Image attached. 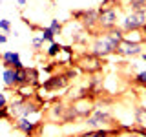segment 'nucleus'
Masks as SVG:
<instances>
[{
    "label": "nucleus",
    "instance_id": "nucleus-1",
    "mask_svg": "<svg viewBox=\"0 0 146 137\" xmlns=\"http://www.w3.org/2000/svg\"><path fill=\"white\" fill-rule=\"evenodd\" d=\"M122 40H124V31L121 27H113V29L106 31L102 37H95L90 53L95 55L97 59L108 57L111 53H117V49H119Z\"/></svg>",
    "mask_w": 146,
    "mask_h": 137
},
{
    "label": "nucleus",
    "instance_id": "nucleus-2",
    "mask_svg": "<svg viewBox=\"0 0 146 137\" xmlns=\"http://www.w3.org/2000/svg\"><path fill=\"white\" fill-rule=\"evenodd\" d=\"M7 110H9V117L22 119V117L33 115V113H38L40 104H36L35 100H31V99H22L20 95H17V97H13L11 102L7 104Z\"/></svg>",
    "mask_w": 146,
    "mask_h": 137
},
{
    "label": "nucleus",
    "instance_id": "nucleus-3",
    "mask_svg": "<svg viewBox=\"0 0 146 137\" xmlns=\"http://www.w3.org/2000/svg\"><path fill=\"white\" fill-rule=\"evenodd\" d=\"M84 124L90 128V130H97V128H106L110 124H113L111 122V113L108 112L106 108H97V110H93V113L88 117V119H84Z\"/></svg>",
    "mask_w": 146,
    "mask_h": 137
},
{
    "label": "nucleus",
    "instance_id": "nucleus-4",
    "mask_svg": "<svg viewBox=\"0 0 146 137\" xmlns=\"http://www.w3.org/2000/svg\"><path fill=\"white\" fill-rule=\"evenodd\" d=\"M121 29L124 33L146 29V13H128L121 20Z\"/></svg>",
    "mask_w": 146,
    "mask_h": 137
},
{
    "label": "nucleus",
    "instance_id": "nucleus-5",
    "mask_svg": "<svg viewBox=\"0 0 146 137\" xmlns=\"http://www.w3.org/2000/svg\"><path fill=\"white\" fill-rule=\"evenodd\" d=\"M117 22H119V11L115 7L99 9V27H102L104 31H110L113 27H117Z\"/></svg>",
    "mask_w": 146,
    "mask_h": 137
},
{
    "label": "nucleus",
    "instance_id": "nucleus-6",
    "mask_svg": "<svg viewBox=\"0 0 146 137\" xmlns=\"http://www.w3.org/2000/svg\"><path fill=\"white\" fill-rule=\"evenodd\" d=\"M73 17L80 20V26L86 31H91L99 26V11L95 9H82V11H75Z\"/></svg>",
    "mask_w": 146,
    "mask_h": 137
},
{
    "label": "nucleus",
    "instance_id": "nucleus-7",
    "mask_svg": "<svg viewBox=\"0 0 146 137\" xmlns=\"http://www.w3.org/2000/svg\"><path fill=\"white\" fill-rule=\"evenodd\" d=\"M143 51H144L143 44L135 42V40H130V39H126V37H124V40L121 42V46H119V49H117V53L122 55V57H139Z\"/></svg>",
    "mask_w": 146,
    "mask_h": 137
},
{
    "label": "nucleus",
    "instance_id": "nucleus-8",
    "mask_svg": "<svg viewBox=\"0 0 146 137\" xmlns=\"http://www.w3.org/2000/svg\"><path fill=\"white\" fill-rule=\"evenodd\" d=\"M36 128H38V122L29 121V117H22V119H17L15 121V130L20 132V134L26 135V137H33Z\"/></svg>",
    "mask_w": 146,
    "mask_h": 137
},
{
    "label": "nucleus",
    "instance_id": "nucleus-9",
    "mask_svg": "<svg viewBox=\"0 0 146 137\" xmlns=\"http://www.w3.org/2000/svg\"><path fill=\"white\" fill-rule=\"evenodd\" d=\"M0 61H2L4 68H13V70H22L24 68V62L20 61L18 51H4L0 55Z\"/></svg>",
    "mask_w": 146,
    "mask_h": 137
},
{
    "label": "nucleus",
    "instance_id": "nucleus-10",
    "mask_svg": "<svg viewBox=\"0 0 146 137\" xmlns=\"http://www.w3.org/2000/svg\"><path fill=\"white\" fill-rule=\"evenodd\" d=\"M73 108H75V113L79 119H88L91 113H93V106L88 102V100H77V102H73Z\"/></svg>",
    "mask_w": 146,
    "mask_h": 137
},
{
    "label": "nucleus",
    "instance_id": "nucleus-11",
    "mask_svg": "<svg viewBox=\"0 0 146 137\" xmlns=\"http://www.w3.org/2000/svg\"><path fill=\"white\" fill-rule=\"evenodd\" d=\"M66 84H68V77H66V75L51 77V79H48V80L44 82V90H51V91H55V90L64 88Z\"/></svg>",
    "mask_w": 146,
    "mask_h": 137
},
{
    "label": "nucleus",
    "instance_id": "nucleus-12",
    "mask_svg": "<svg viewBox=\"0 0 146 137\" xmlns=\"http://www.w3.org/2000/svg\"><path fill=\"white\" fill-rule=\"evenodd\" d=\"M2 80H4V86H6V88H17V70H13V68H4Z\"/></svg>",
    "mask_w": 146,
    "mask_h": 137
},
{
    "label": "nucleus",
    "instance_id": "nucleus-13",
    "mask_svg": "<svg viewBox=\"0 0 146 137\" xmlns=\"http://www.w3.org/2000/svg\"><path fill=\"white\" fill-rule=\"evenodd\" d=\"M80 66L84 68V70H88V71H97L99 68H100V59H97L95 55H88V57H84L80 61Z\"/></svg>",
    "mask_w": 146,
    "mask_h": 137
},
{
    "label": "nucleus",
    "instance_id": "nucleus-14",
    "mask_svg": "<svg viewBox=\"0 0 146 137\" xmlns=\"http://www.w3.org/2000/svg\"><path fill=\"white\" fill-rule=\"evenodd\" d=\"M115 134H117V128H97V130H90L86 134H82L80 137H110Z\"/></svg>",
    "mask_w": 146,
    "mask_h": 137
},
{
    "label": "nucleus",
    "instance_id": "nucleus-15",
    "mask_svg": "<svg viewBox=\"0 0 146 137\" xmlns=\"http://www.w3.org/2000/svg\"><path fill=\"white\" fill-rule=\"evenodd\" d=\"M66 112H68V106L64 102H57L55 106L51 108V117L53 119H60L64 122V119H66Z\"/></svg>",
    "mask_w": 146,
    "mask_h": 137
},
{
    "label": "nucleus",
    "instance_id": "nucleus-16",
    "mask_svg": "<svg viewBox=\"0 0 146 137\" xmlns=\"http://www.w3.org/2000/svg\"><path fill=\"white\" fill-rule=\"evenodd\" d=\"M60 51H62V44L55 40V42H51V44H49V48L46 49V55H48L49 59H55V57L60 55Z\"/></svg>",
    "mask_w": 146,
    "mask_h": 137
},
{
    "label": "nucleus",
    "instance_id": "nucleus-17",
    "mask_svg": "<svg viewBox=\"0 0 146 137\" xmlns=\"http://www.w3.org/2000/svg\"><path fill=\"white\" fill-rule=\"evenodd\" d=\"M40 39H42V42H55V33L51 29H49V27H42V31H40Z\"/></svg>",
    "mask_w": 146,
    "mask_h": 137
},
{
    "label": "nucleus",
    "instance_id": "nucleus-18",
    "mask_svg": "<svg viewBox=\"0 0 146 137\" xmlns=\"http://www.w3.org/2000/svg\"><path fill=\"white\" fill-rule=\"evenodd\" d=\"M135 119L139 124H146V106H137L135 108Z\"/></svg>",
    "mask_w": 146,
    "mask_h": 137
},
{
    "label": "nucleus",
    "instance_id": "nucleus-19",
    "mask_svg": "<svg viewBox=\"0 0 146 137\" xmlns=\"http://www.w3.org/2000/svg\"><path fill=\"white\" fill-rule=\"evenodd\" d=\"M48 27L53 31L55 35H60V33H62V24H60V20H58V18H53V20H51V24H49Z\"/></svg>",
    "mask_w": 146,
    "mask_h": 137
},
{
    "label": "nucleus",
    "instance_id": "nucleus-20",
    "mask_svg": "<svg viewBox=\"0 0 146 137\" xmlns=\"http://www.w3.org/2000/svg\"><path fill=\"white\" fill-rule=\"evenodd\" d=\"M100 84H102V79H100V77H97V75H93V77L90 79V84H88V88H90V90H93V91H97Z\"/></svg>",
    "mask_w": 146,
    "mask_h": 137
},
{
    "label": "nucleus",
    "instance_id": "nucleus-21",
    "mask_svg": "<svg viewBox=\"0 0 146 137\" xmlns=\"http://www.w3.org/2000/svg\"><path fill=\"white\" fill-rule=\"evenodd\" d=\"M0 31L2 33H11V22L7 20V18H0Z\"/></svg>",
    "mask_w": 146,
    "mask_h": 137
},
{
    "label": "nucleus",
    "instance_id": "nucleus-22",
    "mask_svg": "<svg viewBox=\"0 0 146 137\" xmlns=\"http://www.w3.org/2000/svg\"><path fill=\"white\" fill-rule=\"evenodd\" d=\"M135 82H137L139 86H146V68H144V70H141V71L135 75Z\"/></svg>",
    "mask_w": 146,
    "mask_h": 137
},
{
    "label": "nucleus",
    "instance_id": "nucleus-23",
    "mask_svg": "<svg viewBox=\"0 0 146 137\" xmlns=\"http://www.w3.org/2000/svg\"><path fill=\"white\" fill-rule=\"evenodd\" d=\"M31 44H33V48H35V49H40L44 42H42V39H40V37H35V39L31 40Z\"/></svg>",
    "mask_w": 146,
    "mask_h": 137
},
{
    "label": "nucleus",
    "instance_id": "nucleus-24",
    "mask_svg": "<svg viewBox=\"0 0 146 137\" xmlns=\"http://www.w3.org/2000/svg\"><path fill=\"white\" fill-rule=\"evenodd\" d=\"M7 104H9V100L6 97V93H0V108H6Z\"/></svg>",
    "mask_w": 146,
    "mask_h": 137
},
{
    "label": "nucleus",
    "instance_id": "nucleus-25",
    "mask_svg": "<svg viewBox=\"0 0 146 137\" xmlns=\"http://www.w3.org/2000/svg\"><path fill=\"white\" fill-rule=\"evenodd\" d=\"M0 119H9V110L6 108H0Z\"/></svg>",
    "mask_w": 146,
    "mask_h": 137
},
{
    "label": "nucleus",
    "instance_id": "nucleus-26",
    "mask_svg": "<svg viewBox=\"0 0 146 137\" xmlns=\"http://www.w3.org/2000/svg\"><path fill=\"white\" fill-rule=\"evenodd\" d=\"M6 42H7V35L0 31V44H6Z\"/></svg>",
    "mask_w": 146,
    "mask_h": 137
},
{
    "label": "nucleus",
    "instance_id": "nucleus-27",
    "mask_svg": "<svg viewBox=\"0 0 146 137\" xmlns=\"http://www.w3.org/2000/svg\"><path fill=\"white\" fill-rule=\"evenodd\" d=\"M17 4H18L20 7H24V6H26V0H17Z\"/></svg>",
    "mask_w": 146,
    "mask_h": 137
},
{
    "label": "nucleus",
    "instance_id": "nucleus-28",
    "mask_svg": "<svg viewBox=\"0 0 146 137\" xmlns=\"http://www.w3.org/2000/svg\"><path fill=\"white\" fill-rule=\"evenodd\" d=\"M139 57H141V59H143V61L146 62V53H144V51H143V53H141V55H139Z\"/></svg>",
    "mask_w": 146,
    "mask_h": 137
},
{
    "label": "nucleus",
    "instance_id": "nucleus-29",
    "mask_svg": "<svg viewBox=\"0 0 146 137\" xmlns=\"http://www.w3.org/2000/svg\"><path fill=\"white\" fill-rule=\"evenodd\" d=\"M130 137H137V135H130Z\"/></svg>",
    "mask_w": 146,
    "mask_h": 137
}]
</instances>
